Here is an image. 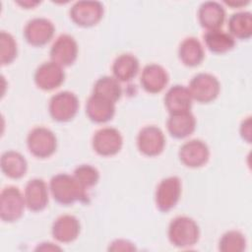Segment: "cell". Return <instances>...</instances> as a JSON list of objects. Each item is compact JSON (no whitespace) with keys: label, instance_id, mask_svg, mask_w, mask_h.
<instances>
[{"label":"cell","instance_id":"obj_8","mask_svg":"<svg viewBox=\"0 0 252 252\" xmlns=\"http://www.w3.org/2000/svg\"><path fill=\"white\" fill-rule=\"evenodd\" d=\"M103 16V5L98 1H77L70 9L72 21L84 28L95 26Z\"/></svg>","mask_w":252,"mask_h":252},{"label":"cell","instance_id":"obj_22","mask_svg":"<svg viewBox=\"0 0 252 252\" xmlns=\"http://www.w3.org/2000/svg\"><path fill=\"white\" fill-rule=\"evenodd\" d=\"M0 164L2 172L12 179L22 178L28 169V162L25 157L16 151L3 153Z\"/></svg>","mask_w":252,"mask_h":252},{"label":"cell","instance_id":"obj_24","mask_svg":"<svg viewBox=\"0 0 252 252\" xmlns=\"http://www.w3.org/2000/svg\"><path fill=\"white\" fill-rule=\"evenodd\" d=\"M140 68L139 60L130 53L118 55L112 64V73L119 82H128L138 73Z\"/></svg>","mask_w":252,"mask_h":252},{"label":"cell","instance_id":"obj_33","mask_svg":"<svg viewBox=\"0 0 252 252\" xmlns=\"http://www.w3.org/2000/svg\"><path fill=\"white\" fill-rule=\"evenodd\" d=\"M36 250H44V251H54V250H61V248L54 246L53 243H41V245L37 246Z\"/></svg>","mask_w":252,"mask_h":252},{"label":"cell","instance_id":"obj_27","mask_svg":"<svg viewBox=\"0 0 252 252\" xmlns=\"http://www.w3.org/2000/svg\"><path fill=\"white\" fill-rule=\"evenodd\" d=\"M93 94L107 98L115 103L121 97L122 89L119 81L114 77L103 76L94 83Z\"/></svg>","mask_w":252,"mask_h":252},{"label":"cell","instance_id":"obj_30","mask_svg":"<svg viewBox=\"0 0 252 252\" xmlns=\"http://www.w3.org/2000/svg\"><path fill=\"white\" fill-rule=\"evenodd\" d=\"M73 175L85 189L94 186L99 179L98 170L91 164H81L77 166Z\"/></svg>","mask_w":252,"mask_h":252},{"label":"cell","instance_id":"obj_35","mask_svg":"<svg viewBox=\"0 0 252 252\" xmlns=\"http://www.w3.org/2000/svg\"><path fill=\"white\" fill-rule=\"evenodd\" d=\"M224 3L225 4H227V5H229V6H232V7H239V6H242V5H246L247 3H248V1H246V2H231V1H224Z\"/></svg>","mask_w":252,"mask_h":252},{"label":"cell","instance_id":"obj_3","mask_svg":"<svg viewBox=\"0 0 252 252\" xmlns=\"http://www.w3.org/2000/svg\"><path fill=\"white\" fill-rule=\"evenodd\" d=\"M27 144L32 155L39 158L52 156L57 148V140L54 133L42 126L35 127L30 131Z\"/></svg>","mask_w":252,"mask_h":252},{"label":"cell","instance_id":"obj_12","mask_svg":"<svg viewBox=\"0 0 252 252\" xmlns=\"http://www.w3.org/2000/svg\"><path fill=\"white\" fill-rule=\"evenodd\" d=\"M78 56V44L70 34H61L53 42L50 49L51 61L65 67L72 65Z\"/></svg>","mask_w":252,"mask_h":252},{"label":"cell","instance_id":"obj_5","mask_svg":"<svg viewBox=\"0 0 252 252\" xmlns=\"http://www.w3.org/2000/svg\"><path fill=\"white\" fill-rule=\"evenodd\" d=\"M188 90L193 99L201 103H208L217 98L220 85L216 76L210 73H199L191 79Z\"/></svg>","mask_w":252,"mask_h":252},{"label":"cell","instance_id":"obj_32","mask_svg":"<svg viewBox=\"0 0 252 252\" xmlns=\"http://www.w3.org/2000/svg\"><path fill=\"white\" fill-rule=\"evenodd\" d=\"M240 135L247 142H251V117L244 119L240 125Z\"/></svg>","mask_w":252,"mask_h":252},{"label":"cell","instance_id":"obj_31","mask_svg":"<svg viewBox=\"0 0 252 252\" xmlns=\"http://www.w3.org/2000/svg\"><path fill=\"white\" fill-rule=\"evenodd\" d=\"M109 251H135V245L126 239H116L108 247Z\"/></svg>","mask_w":252,"mask_h":252},{"label":"cell","instance_id":"obj_11","mask_svg":"<svg viewBox=\"0 0 252 252\" xmlns=\"http://www.w3.org/2000/svg\"><path fill=\"white\" fill-rule=\"evenodd\" d=\"M139 151L147 157H156L161 154L165 146L163 132L155 125L142 128L137 137Z\"/></svg>","mask_w":252,"mask_h":252},{"label":"cell","instance_id":"obj_14","mask_svg":"<svg viewBox=\"0 0 252 252\" xmlns=\"http://www.w3.org/2000/svg\"><path fill=\"white\" fill-rule=\"evenodd\" d=\"M178 157L184 165L196 168L207 163L210 157V150L202 140L193 139L180 147Z\"/></svg>","mask_w":252,"mask_h":252},{"label":"cell","instance_id":"obj_16","mask_svg":"<svg viewBox=\"0 0 252 252\" xmlns=\"http://www.w3.org/2000/svg\"><path fill=\"white\" fill-rule=\"evenodd\" d=\"M141 86L150 94L160 93L168 83V74L166 70L158 64L146 65L142 71Z\"/></svg>","mask_w":252,"mask_h":252},{"label":"cell","instance_id":"obj_29","mask_svg":"<svg viewBox=\"0 0 252 252\" xmlns=\"http://www.w3.org/2000/svg\"><path fill=\"white\" fill-rule=\"evenodd\" d=\"M0 46H1V65H8L12 63L17 57L18 49L17 42L13 35L5 31L0 32Z\"/></svg>","mask_w":252,"mask_h":252},{"label":"cell","instance_id":"obj_4","mask_svg":"<svg viewBox=\"0 0 252 252\" xmlns=\"http://www.w3.org/2000/svg\"><path fill=\"white\" fill-rule=\"evenodd\" d=\"M25 197L15 186H7L0 195V218L5 222H14L24 214Z\"/></svg>","mask_w":252,"mask_h":252},{"label":"cell","instance_id":"obj_17","mask_svg":"<svg viewBox=\"0 0 252 252\" xmlns=\"http://www.w3.org/2000/svg\"><path fill=\"white\" fill-rule=\"evenodd\" d=\"M81 231L79 220L72 215H62L58 217L51 227L54 239L61 243H70L77 239Z\"/></svg>","mask_w":252,"mask_h":252},{"label":"cell","instance_id":"obj_2","mask_svg":"<svg viewBox=\"0 0 252 252\" xmlns=\"http://www.w3.org/2000/svg\"><path fill=\"white\" fill-rule=\"evenodd\" d=\"M168 239L178 248H186L195 245L200 237V228L197 222L189 217L180 216L174 218L168 225Z\"/></svg>","mask_w":252,"mask_h":252},{"label":"cell","instance_id":"obj_1","mask_svg":"<svg viewBox=\"0 0 252 252\" xmlns=\"http://www.w3.org/2000/svg\"><path fill=\"white\" fill-rule=\"evenodd\" d=\"M49 189L54 200L62 205H71L75 202H86V189L77 181L74 175L58 173L49 182Z\"/></svg>","mask_w":252,"mask_h":252},{"label":"cell","instance_id":"obj_26","mask_svg":"<svg viewBox=\"0 0 252 252\" xmlns=\"http://www.w3.org/2000/svg\"><path fill=\"white\" fill-rule=\"evenodd\" d=\"M204 41L208 49L217 54L225 53L235 45L234 38L228 32L221 30L207 31L204 34Z\"/></svg>","mask_w":252,"mask_h":252},{"label":"cell","instance_id":"obj_9","mask_svg":"<svg viewBox=\"0 0 252 252\" xmlns=\"http://www.w3.org/2000/svg\"><path fill=\"white\" fill-rule=\"evenodd\" d=\"M123 145L121 133L113 127H104L97 130L93 137V148L102 157L114 156L120 152Z\"/></svg>","mask_w":252,"mask_h":252},{"label":"cell","instance_id":"obj_19","mask_svg":"<svg viewBox=\"0 0 252 252\" xmlns=\"http://www.w3.org/2000/svg\"><path fill=\"white\" fill-rule=\"evenodd\" d=\"M200 25L208 31L220 30L225 19L224 8L216 1H206L201 4L198 10Z\"/></svg>","mask_w":252,"mask_h":252},{"label":"cell","instance_id":"obj_34","mask_svg":"<svg viewBox=\"0 0 252 252\" xmlns=\"http://www.w3.org/2000/svg\"><path fill=\"white\" fill-rule=\"evenodd\" d=\"M19 5L25 7L26 9H30V8H33L34 6H36L37 4H39L38 1H22V2H17Z\"/></svg>","mask_w":252,"mask_h":252},{"label":"cell","instance_id":"obj_23","mask_svg":"<svg viewBox=\"0 0 252 252\" xmlns=\"http://www.w3.org/2000/svg\"><path fill=\"white\" fill-rule=\"evenodd\" d=\"M178 56L184 65L188 67L198 66L205 57L203 45L196 37H186L179 45Z\"/></svg>","mask_w":252,"mask_h":252},{"label":"cell","instance_id":"obj_28","mask_svg":"<svg viewBox=\"0 0 252 252\" xmlns=\"http://www.w3.org/2000/svg\"><path fill=\"white\" fill-rule=\"evenodd\" d=\"M246 247V238L238 230H228L222 234L219 242L221 252H242Z\"/></svg>","mask_w":252,"mask_h":252},{"label":"cell","instance_id":"obj_18","mask_svg":"<svg viewBox=\"0 0 252 252\" xmlns=\"http://www.w3.org/2000/svg\"><path fill=\"white\" fill-rule=\"evenodd\" d=\"M115 113V103L102 96L92 94L86 103V114L95 123H105L112 119Z\"/></svg>","mask_w":252,"mask_h":252},{"label":"cell","instance_id":"obj_20","mask_svg":"<svg viewBox=\"0 0 252 252\" xmlns=\"http://www.w3.org/2000/svg\"><path fill=\"white\" fill-rule=\"evenodd\" d=\"M166 127L173 138L183 139L195 131L196 119L191 111L169 113Z\"/></svg>","mask_w":252,"mask_h":252},{"label":"cell","instance_id":"obj_15","mask_svg":"<svg viewBox=\"0 0 252 252\" xmlns=\"http://www.w3.org/2000/svg\"><path fill=\"white\" fill-rule=\"evenodd\" d=\"M25 202L29 210L40 212L48 203V189L44 180L40 178L31 179L25 189Z\"/></svg>","mask_w":252,"mask_h":252},{"label":"cell","instance_id":"obj_21","mask_svg":"<svg viewBox=\"0 0 252 252\" xmlns=\"http://www.w3.org/2000/svg\"><path fill=\"white\" fill-rule=\"evenodd\" d=\"M192 100L188 88L182 85L172 86L164 95V105L169 113L190 111Z\"/></svg>","mask_w":252,"mask_h":252},{"label":"cell","instance_id":"obj_13","mask_svg":"<svg viewBox=\"0 0 252 252\" xmlns=\"http://www.w3.org/2000/svg\"><path fill=\"white\" fill-rule=\"evenodd\" d=\"M65 80L62 66L53 61L40 64L34 72V83L40 90L52 91L60 87Z\"/></svg>","mask_w":252,"mask_h":252},{"label":"cell","instance_id":"obj_25","mask_svg":"<svg viewBox=\"0 0 252 252\" xmlns=\"http://www.w3.org/2000/svg\"><path fill=\"white\" fill-rule=\"evenodd\" d=\"M228 31L233 38H250L252 35V14L247 11L232 14L228 19Z\"/></svg>","mask_w":252,"mask_h":252},{"label":"cell","instance_id":"obj_6","mask_svg":"<svg viewBox=\"0 0 252 252\" xmlns=\"http://www.w3.org/2000/svg\"><path fill=\"white\" fill-rule=\"evenodd\" d=\"M79 109V99L77 95L69 91H63L54 94L48 104L51 117L58 122L72 120Z\"/></svg>","mask_w":252,"mask_h":252},{"label":"cell","instance_id":"obj_10","mask_svg":"<svg viewBox=\"0 0 252 252\" xmlns=\"http://www.w3.org/2000/svg\"><path fill=\"white\" fill-rule=\"evenodd\" d=\"M55 28L52 22L46 18H33L30 20L24 29L26 40L33 46H43L54 35Z\"/></svg>","mask_w":252,"mask_h":252},{"label":"cell","instance_id":"obj_7","mask_svg":"<svg viewBox=\"0 0 252 252\" xmlns=\"http://www.w3.org/2000/svg\"><path fill=\"white\" fill-rule=\"evenodd\" d=\"M181 195V180L177 176L163 178L158 185L155 195L157 208L163 213L169 212L178 203Z\"/></svg>","mask_w":252,"mask_h":252}]
</instances>
